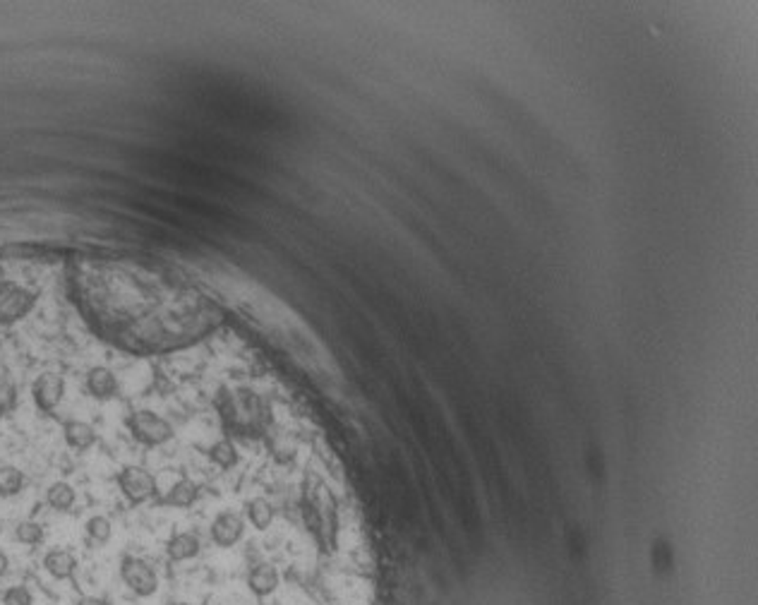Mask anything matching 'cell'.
<instances>
[{"instance_id": "1", "label": "cell", "mask_w": 758, "mask_h": 605, "mask_svg": "<svg viewBox=\"0 0 758 605\" xmlns=\"http://www.w3.org/2000/svg\"><path fill=\"white\" fill-rule=\"evenodd\" d=\"M214 411L224 435L245 442H262L276 427L272 401L254 387L221 385L214 394Z\"/></svg>"}, {"instance_id": "2", "label": "cell", "mask_w": 758, "mask_h": 605, "mask_svg": "<svg viewBox=\"0 0 758 605\" xmlns=\"http://www.w3.org/2000/svg\"><path fill=\"white\" fill-rule=\"evenodd\" d=\"M125 427L130 430L132 440L139 442L142 447H161L166 442L173 440V426L164 416L142 408V411H132L125 418Z\"/></svg>"}, {"instance_id": "3", "label": "cell", "mask_w": 758, "mask_h": 605, "mask_svg": "<svg viewBox=\"0 0 758 605\" xmlns=\"http://www.w3.org/2000/svg\"><path fill=\"white\" fill-rule=\"evenodd\" d=\"M36 305V291L17 282H0V324L20 322Z\"/></svg>"}, {"instance_id": "4", "label": "cell", "mask_w": 758, "mask_h": 605, "mask_svg": "<svg viewBox=\"0 0 758 605\" xmlns=\"http://www.w3.org/2000/svg\"><path fill=\"white\" fill-rule=\"evenodd\" d=\"M118 488L130 504H144L158 495L157 478L144 466H125L118 474Z\"/></svg>"}, {"instance_id": "5", "label": "cell", "mask_w": 758, "mask_h": 605, "mask_svg": "<svg viewBox=\"0 0 758 605\" xmlns=\"http://www.w3.org/2000/svg\"><path fill=\"white\" fill-rule=\"evenodd\" d=\"M120 577L125 586L130 589L139 599H149L158 591V577L149 562H144L142 557L123 555L120 560Z\"/></svg>"}, {"instance_id": "6", "label": "cell", "mask_w": 758, "mask_h": 605, "mask_svg": "<svg viewBox=\"0 0 758 605\" xmlns=\"http://www.w3.org/2000/svg\"><path fill=\"white\" fill-rule=\"evenodd\" d=\"M245 531H247L245 512L240 514V512H235V509H224V512H219V514L214 516L212 526H209V536H212L216 548L228 551V548H235V545L245 538Z\"/></svg>"}, {"instance_id": "7", "label": "cell", "mask_w": 758, "mask_h": 605, "mask_svg": "<svg viewBox=\"0 0 758 605\" xmlns=\"http://www.w3.org/2000/svg\"><path fill=\"white\" fill-rule=\"evenodd\" d=\"M32 397L39 411L51 413L58 408V404L65 397V379L58 372H42L32 385Z\"/></svg>"}, {"instance_id": "8", "label": "cell", "mask_w": 758, "mask_h": 605, "mask_svg": "<svg viewBox=\"0 0 758 605\" xmlns=\"http://www.w3.org/2000/svg\"><path fill=\"white\" fill-rule=\"evenodd\" d=\"M199 488L197 483L192 481L190 475H180L178 481L173 483L171 488L166 490V495L157 497L158 507H173V509H187L199 500Z\"/></svg>"}, {"instance_id": "9", "label": "cell", "mask_w": 758, "mask_h": 605, "mask_svg": "<svg viewBox=\"0 0 758 605\" xmlns=\"http://www.w3.org/2000/svg\"><path fill=\"white\" fill-rule=\"evenodd\" d=\"M202 552V538L197 531H176L168 543H166V555L171 562H187Z\"/></svg>"}, {"instance_id": "10", "label": "cell", "mask_w": 758, "mask_h": 605, "mask_svg": "<svg viewBox=\"0 0 758 605\" xmlns=\"http://www.w3.org/2000/svg\"><path fill=\"white\" fill-rule=\"evenodd\" d=\"M243 512H245L247 523H250L254 531H260V533H267L273 526V522H276V507H273L272 500L264 495L250 497L245 503V507H243Z\"/></svg>"}, {"instance_id": "11", "label": "cell", "mask_w": 758, "mask_h": 605, "mask_svg": "<svg viewBox=\"0 0 758 605\" xmlns=\"http://www.w3.org/2000/svg\"><path fill=\"white\" fill-rule=\"evenodd\" d=\"M84 387H87V392H90L96 401H109L118 394L116 375H113V370H109V368H103V365H94V368L87 372Z\"/></svg>"}, {"instance_id": "12", "label": "cell", "mask_w": 758, "mask_h": 605, "mask_svg": "<svg viewBox=\"0 0 758 605\" xmlns=\"http://www.w3.org/2000/svg\"><path fill=\"white\" fill-rule=\"evenodd\" d=\"M43 570L58 581H68V579L75 577L77 557L65 548H53L43 555Z\"/></svg>"}, {"instance_id": "13", "label": "cell", "mask_w": 758, "mask_h": 605, "mask_svg": "<svg viewBox=\"0 0 758 605\" xmlns=\"http://www.w3.org/2000/svg\"><path fill=\"white\" fill-rule=\"evenodd\" d=\"M233 440H235V437L224 435L221 440H216L214 445H209V449H206L209 461H212L214 466H219L221 471H231V468H235L240 464V452Z\"/></svg>"}, {"instance_id": "14", "label": "cell", "mask_w": 758, "mask_h": 605, "mask_svg": "<svg viewBox=\"0 0 758 605\" xmlns=\"http://www.w3.org/2000/svg\"><path fill=\"white\" fill-rule=\"evenodd\" d=\"M62 437H65L70 447L84 452V449L94 447L96 430L90 423H84V420H65L62 423Z\"/></svg>"}, {"instance_id": "15", "label": "cell", "mask_w": 758, "mask_h": 605, "mask_svg": "<svg viewBox=\"0 0 758 605\" xmlns=\"http://www.w3.org/2000/svg\"><path fill=\"white\" fill-rule=\"evenodd\" d=\"M75 500H77L75 488L65 481L53 483V485L46 490V503L51 504L55 512H70L72 504H75Z\"/></svg>"}, {"instance_id": "16", "label": "cell", "mask_w": 758, "mask_h": 605, "mask_svg": "<svg viewBox=\"0 0 758 605\" xmlns=\"http://www.w3.org/2000/svg\"><path fill=\"white\" fill-rule=\"evenodd\" d=\"M27 485V478L17 466H0V497L20 495Z\"/></svg>"}, {"instance_id": "17", "label": "cell", "mask_w": 758, "mask_h": 605, "mask_svg": "<svg viewBox=\"0 0 758 605\" xmlns=\"http://www.w3.org/2000/svg\"><path fill=\"white\" fill-rule=\"evenodd\" d=\"M84 531H87V538H90L91 543L103 545L109 543L110 536H113V523H110L109 516L94 514L90 522L84 523Z\"/></svg>"}, {"instance_id": "18", "label": "cell", "mask_w": 758, "mask_h": 605, "mask_svg": "<svg viewBox=\"0 0 758 605\" xmlns=\"http://www.w3.org/2000/svg\"><path fill=\"white\" fill-rule=\"evenodd\" d=\"M14 408H17V387L13 385V379L0 375V418L10 416Z\"/></svg>"}, {"instance_id": "19", "label": "cell", "mask_w": 758, "mask_h": 605, "mask_svg": "<svg viewBox=\"0 0 758 605\" xmlns=\"http://www.w3.org/2000/svg\"><path fill=\"white\" fill-rule=\"evenodd\" d=\"M14 538L24 545H39L43 541V526L36 522H20L14 529Z\"/></svg>"}, {"instance_id": "20", "label": "cell", "mask_w": 758, "mask_h": 605, "mask_svg": "<svg viewBox=\"0 0 758 605\" xmlns=\"http://www.w3.org/2000/svg\"><path fill=\"white\" fill-rule=\"evenodd\" d=\"M3 605H34V599L27 586H10L3 593Z\"/></svg>"}, {"instance_id": "21", "label": "cell", "mask_w": 758, "mask_h": 605, "mask_svg": "<svg viewBox=\"0 0 758 605\" xmlns=\"http://www.w3.org/2000/svg\"><path fill=\"white\" fill-rule=\"evenodd\" d=\"M77 605H110V603L106 599H101V596H80Z\"/></svg>"}, {"instance_id": "22", "label": "cell", "mask_w": 758, "mask_h": 605, "mask_svg": "<svg viewBox=\"0 0 758 605\" xmlns=\"http://www.w3.org/2000/svg\"><path fill=\"white\" fill-rule=\"evenodd\" d=\"M7 570H10V557H7L5 552L0 551V577H5Z\"/></svg>"}, {"instance_id": "23", "label": "cell", "mask_w": 758, "mask_h": 605, "mask_svg": "<svg viewBox=\"0 0 758 605\" xmlns=\"http://www.w3.org/2000/svg\"><path fill=\"white\" fill-rule=\"evenodd\" d=\"M173 605H190V603H173Z\"/></svg>"}]
</instances>
